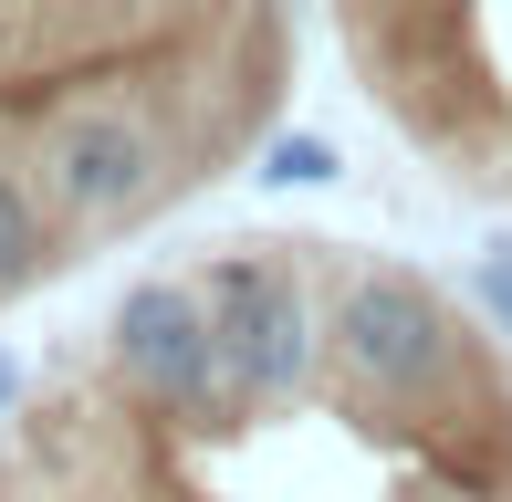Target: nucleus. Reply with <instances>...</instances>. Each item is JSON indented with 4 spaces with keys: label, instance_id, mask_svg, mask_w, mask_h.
<instances>
[{
    "label": "nucleus",
    "instance_id": "obj_4",
    "mask_svg": "<svg viewBox=\"0 0 512 502\" xmlns=\"http://www.w3.org/2000/svg\"><path fill=\"white\" fill-rule=\"evenodd\" d=\"M115 367L136 377V398H157L168 419H189V408H220L230 398V367H220V314H209L199 283H178V272H147V283L115 304Z\"/></svg>",
    "mask_w": 512,
    "mask_h": 502
},
{
    "label": "nucleus",
    "instance_id": "obj_2",
    "mask_svg": "<svg viewBox=\"0 0 512 502\" xmlns=\"http://www.w3.org/2000/svg\"><path fill=\"white\" fill-rule=\"evenodd\" d=\"M324 356H335V377L356 398H387V408H439L481 377L460 314L398 262H345L335 272V293H324Z\"/></svg>",
    "mask_w": 512,
    "mask_h": 502
},
{
    "label": "nucleus",
    "instance_id": "obj_1",
    "mask_svg": "<svg viewBox=\"0 0 512 502\" xmlns=\"http://www.w3.org/2000/svg\"><path fill=\"white\" fill-rule=\"evenodd\" d=\"M366 95L471 189H512V0H335Z\"/></svg>",
    "mask_w": 512,
    "mask_h": 502
},
{
    "label": "nucleus",
    "instance_id": "obj_6",
    "mask_svg": "<svg viewBox=\"0 0 512 502\" xmlns=\"http://www.w3.org/2000/svg\"><path fill=\"white\" fill-rule=\"evenodd\" d=\"M262 178H283V189H314V178H335V147H314V136H283Z\"/></svg>",
    "mask_w": 512,
    "mask_h": 502
},
{
    "label": "nucleus",
    "instance_id": "obj_5",
    "mask_svg": "<svg viewBox=\"0 0 512 502\" xmlns=\"http://www.w3.org/2000/svg\"><path fill=\"white\" fill-rule=\"evenodd\" d=\"M53 262H63V220L42 210L32 168H11V157H0V293L42 283V272H53Z\"/></svg>",
    "mask_w": 512,
    "mask_h": 502
},
{
    "label": "nucleus",
    "instance_id": "obj_3",
    "mask_svg": "<svg viewBox=\"0 0 512 502\" xmlns=\"http://www.w3.org/2000/svg\"><path fill=\"white\" fill-rule=\"evenodd\" d=\"M304 251L314 241H230L199 272L209 314H220L230 398H251V408H293L314 387V367H324V304H314Z\"/></svg>",
    "mask_w": 512,
    "mask_h": 502
},
{
    "label": "nucleus",
    "instance_id": "obj_8",
    "mask_svg": "<svg viewBox=\"0 0 512 502\" xmlns=\"http://www.w3.org/2000/svg\"><path fill=\"white\" fill-rule=\"evenodd\" d=\"M11 387H21V367H11V356H0V408H11Z\"/></svg>",
    "mask_w": 512,
    "mask_h": 502
},
{
    "label": "nucleus",
    "instance_id": "obj_7",
    "mask_svg": "<svg viewBox=\"0 0 512 502\" xmlns=\"http://www.w3.org/2000/svg\"><path fill=\"white\" fill-rule=\"evenodd\" d=\"M481 304H492L502 335H512V251H492V262H481Z\"/></svg>",
    "mask_w": 512,
    "mask_h": 502
}]
</instances>
